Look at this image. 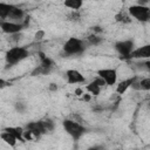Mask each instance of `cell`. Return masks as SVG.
<instances>
[{"label":"cell","mask_w":150,"mask_h":150,"mask_svg":"<svg viewBox=\"0 0 150 150\" xmlns=\"http://www.w3.org/2000/svg\"><path fill=\"white\" fill-rule=\"evenodd\" d=\"M84 89H86V91H87L88 94H90L91 96H97V95H100V93H101V87H98L94 81H91L90 83H88V84L84 87Z\"/></svg>","instance_id":"obj_15"},{"label":"cell","mask_w":150,"mask_h":150,"mask_svg":"<svg viewBox=\"0 0 150 150\" xmlns=\"http://www.w3.org/2000/svg\"><path fill=\"white\" fill-rule=\"evenodd\" d=\"M62 125H63V129L64 131L74 139V141H79L87 131V128L80 123V122H76L71 118H66L63 120L62 122Z\"/></svg>","instance_id":"obj_2"},{"label":"cell","mask_w":150,"mask_h":150,"mask_svg":"<svg viewBox=\"0 0 150 150\" xmlns=\"http://www.w3.org/2000/svg\"><path fill=\"white\" fill-rule=\"evenodd\" d=\"M50 73V68H45V67H42V66H38V67H35V69L32 71V75L33 76H35V75H47V74H49Z\"/></svg>","instance_id":"obj_20"},{"label":"cell","mask_w":150,"mask_h":150,"mask_svg":"<svg viewBox=\"0 0 150 150\" xmlns=\"http://www.w3.org/2000/svg\"><path fill=\"white\" fill-rule=\"evenodd\" d=\"M135 79H136V75H134V76H131V77H128V79H124V80L117 82V83H116V94H118V95L124 94V93L130 88V86L132 84V82L135 81Z\"/></svg>","instance_id":"obj_12"},{"label":"cell","mask_w":150,"mask_h":150,"mask_svg":"<svg viewBox=\"0 0 150 150\" xmlns=\"http://www.w3.org/2000/svg\"><path fill=\"white\" fill-rule=\"evenodd\" d=\"M93 81H94V82H95V83H96V84H97L98 87H101V88L105 86V83H104V81H103V80H102L101 77H98V76H96V77H95V79H94Z\"/></svg>","instance_id":"obj_27"},{"label":"cell","mask_w":150,"mask_h":150,"mask_svg":"<svg viewBox=\"0 0 150 150\" xmlns=\"http://www.w3.org/2000/svg\"><path fill=\"white\" fill-rule=\"evenodd\" d=\"M90 100H91V95L88 94V93H87V94L83 93V95H82V101H84V102H89Z\"/></svg>","instance_id":"obj_29"},{"label":"cell","mask_w":150,"mask_h":150,"mask_svg":"<svg viewBox=\"0 0 150 150\" xmlns=\"http://www.w3.org/2000/svg\"><path fill=\"white\" fill-rule=\"evenodd\" d=\"M14 108H15V110H16L18 112H20V114H23V112L26 111V104H25L23 102H16V103L14 104Z\"/></svg>","instance_id":"obj_24"},{"label":"cell","mask_w":150,"mask_h":150,"mask_svg":"<svg viewBox=\"0 0 150 150\" xmlns=\"http://www.w3.org/2000/svg\"><path fill=\"white\" fill-rule=\"evenodd\" d=\"M48 88H49V90H50V91H56L59 87H57V84H55V83H50Z\"/></svg>","instance_id":"obj_30"},{"label":"cell","mask_w":150,"mask_h":150,"mask_svg":"<svg viewBox=\"0 0 150 150\" xmlns=\"http://www.w3.org/2000/svg\"><path fill=\"white\" fill-rule=\"evenodd\" d=\"M12 5L11 4H5V2H0V21H4L8 18L9 11H11Z\"/></svg>","instance_id":"obj_17"},{"label":"cell","mask_w":150,"mask_h":150,"mask_svg":"<svg viewBox=\"0 0 150 150\" xmlns=\"http://www.w3.org/2000/svg\"><path fill=\"white\" fill-rule=\"evenodd\" d=\"M96 74L98 77H101L105 86H115L117 83V77H118V74H117V70L115 68H102V69H98L96 70Z\"/></svg>","instance_id":"obj_5"},{"label":"cell","mask_w":150,"mask_h":150,"mask_svg":"<svg viewBox=\"0 0 150 150\" xmlns=\"http://www.w3.org/2000/svg\"><path fill=\"white\" fill-rule=\"evenodd\" d=\"M41 122H42L43 128H45V130H46L47 132H50V131L54 130V128H55V123L53 122V120H50V118H46V120H43V121H41Z\"/></svg>","instance_id":"obj_21"},{"label":"cell","mask_w":150,"mask_h":150,"mask_svg":"<svg viewBox=\"0 0 150 150\" xmlns=\"http://www.w3.org/2000/svg\"><path fill=\"white\" fill-rule=\"evenodd\" d=\"M93 32H94V34H96V33H101V32H102V28L98 27V26H94V27H93Z\"/></svg>","instance_id":"obj_31"},{"label":"cell","mask_w":150,"mask_h":150,"mask_svg":"<svg viewBox=\"0 0 150 150\" xmlns=\"http://www.w3.org/2000/svg\"><path fill=\"white\" fill-rule=\"evenodd\" d=\"M23 28L25 27H23L22 23H15V22H12V21H8V20L0 21V29H1V32H4L5 34H8V35L19 34V33H21V30Z\"/></svg>","instance_id":"obj_7"},{"label":"cell","mask_w":150,"mask_h":150,"mask_svg":"<svg viewBox=\"0 0 150 150\" xmlns=\"http://www.w3.org/2000/svg\"><path fill=\"white\" fill-rule=\"evenodd\" d=\"M115 50L123 57V59H128L129 55L131 54V52L135 49V45L132 40H122V41H117L115 43Z\"/></svg>","instance_id":"obj_6"},{"label":"cell","mask_w":150,"mask_h":150,"mask_svg":"<svg viewBox=\"0 0 150 150\" xmlns=\"http://www.w3.org/2000/svg\"><path fill=\"white\" fill-rule=\"evenodd\" d=\"M7 19H9L8 21H12V22H15V23H22L23 20L26 19V13L20 7H18L15 5H12Z\"/></svg>","instance_id":"obj_8"},{"label":"cell","mask_w":150,"mask_h":150,"mask_svg":"<svg viewBox=\"0 0 150 150\" xmlns=\"http://www.w3.org/2000/svg\"><path fill=\"white\" fill-rule=\"evenodd\" d=\"M149 57H150V45H144L142 47L135 48L131 52V54L129 55L128 59H131V60H141V59L149 60Z\"/></svg>","instance_id":"obj_9"},{"label":"cell","mask_w":150,"mask_h":150,"mask_svg":"<svg viewBox=\"0 0 150 150\" xmlns=\"http://www.w3.org/2000/svg\"><path fill=\"white\" fill-rule=\"evenodd\" d=\"M66 77H67L68 84H77V83H84L86 82L84 75L81 71H79L77 69H68L66 71Z\"/></svg>","instance_id":"obj_10"},{"label":"cell","mask_w":150,"mask_h":150,"mask_svg":"<svg viewBox=\"0 0 150 150\" xmlns=\"http://www.w3.org/2000/svg\"><path fill=\"white\" fill-rule=\"evenodd\" d=\"M43 38H45V30H42V29L38 30V32L35 33V35H34V40H35V41H41Z\"/></svg>","instance_id":"obj_26"},{"label":"cell","mask_w":150,"mask_h":150,"mask_svg":"<svg viewBox=\"0 0 150 150\" xmlns=\"http://www.w3.org/2000/svg\"><path fill=\"white\" fill-rule=\"evenodd\" d=\"M6 84H7V81H5L2 77H0V88L1 87H5Z\"/></svg>","instance_id":"obj_33"},{"label":"cell","mask_w":150,"mask_h":150,"mask_svg":"<svg viewBox=\"0 0 150 150\" xmlns=\"http://www.w3.org/2000/svg\"><path fill=\"white\" fill-rule=\"evenodd\" d=\"M0 138L7 144V145H9V146H12V148H14L15 145H16V143H18V139L13 136V135H11V134H8V132H6V131H1V134H0Z\"/></svg>","instance_id":"obj_14"},{"label":"cell","mask_w":150,"mask_h":150,"mask_svg":"<svg viewBox=\"0 0 150 150\" xmlns=\"http://www.w3.org/2000/svg\"><path fill=\"white\" fill-rule=\"evenodd\" d=\"M102 38L101 36H98L97 34H91V35H89L88 38H87V42L90 45V46H97V45H100L101 42H102Z\"/></svg>","instance_id":"obj_19"},{"label":"cell","mask_w":150,"mask_h":150,"mask_svg":"<svg viewBox=\"0 0 150 150\" xmlns=\"http://www.w3.org/2000/svg\"><path fill=\"white\" fill-rule=\"evenodd\" d=\"M68 19L71 20V21H79L80 20V13H79V11H71L68 14Z\"/></svg>","instance_id":"obj_25"},{"label":"cell","mask_w":150,"mask_h":150,"mask_svg":"<svg viewBox=\"0 0 150 150\" xmlns=\"http://www.w3.org/2000/svg\"><path fill=\"white\" fill-rule=\"evenodd\" d=\"M64 7L71 9V11H79L82 6H83V1L81 0H66L63 2Z\"/></svg>","instance_id":"obj_16"},{"label":"cell","mask_w":150,"mask_h":150,"mask_svg":"<svg viewBox=\"0 0 150 150\" xmlns=\"http://www.w3.org/2000/svg\"><path fill=\"white\" fill-rule=\"evenodd\" d=\"M139 87H141V90L148 91L150 89V77L139 79Z\"/></svg>","instance_id":"obj_22"},{"label":"cell","mask_w":150,"mask_h":150,"mask_svg":"<svg viewBox=\"0 0 150 150\" xmlns=\"http://www.w3.org/2000/svg\"><path fill=\"white\" fill-rule=\"evenodd\" d=\"M87 150H104V146L100 145V144H95V145H91L90 148H88Z\"/></svg>","instance_id":"obj_28"},{"label":"cell","mask_w":150,"mask_h":150,"mask_svg":"<svg viewBox=\"0 0 150 150\" xmlns=\"http://www.w3.org/2000/svg\"><path fill=\"white\" fill-rule=\"evenodd\" d=\"M62 49H63V53L68 56L80 55L84 50V42L81 39H77V38H69L64 42Z\"/></svg>","instance_id":"obj_3"},{"label":"cell","mask_w":150,"mask_h":150,"mask_svg":"<svg viewBox=\"0 0 150 150\" xmlns=\"http://www.w3.org/2000/svg\"><path fill=\"white\" fill-rule=\"evenodd\" d=\"M25 130L30 131L32 135L34 136V138H40L43 134H47V131L45 130L43 124H42L41 121H39V122H29V123L26 125Z\"/></svg>","instance_id":"obj_11"},{"label":"cell","mask_w":150,"mask_h":150,"mask_svg":"<svg viewBox=\"0 0 150 150\" xmlns=\"http://www.w3.org/2000/svg\"><path fill=\"white\" fill-rule=\"evenodd\" d=\"M75 95H76V96H81V95H83V90H82L81 88L75 89Z\"/></svg>","instance_id":"obj_32"},{"label":"cell","mask_w":150,"mask_h":150,"mask_svg":"<svg viewBox=\"0 0 150 150\" xmlns=\"http://www.w3.org/2000/svg\"><path fill=\"white\" fill-rule=\"evenodd\" d=\"M40 66H42V67H45V68H53V66H54V61L50 59V57H48V56H46L43 60H41L40 61Z\"/></svg>","instance_id":"obj_23"},{"label":"cell","mask_w":150,"mask_h":150,"mask_svg":"<svg viewBox=\"0 0 150 150\" xmlns=\"http://www.w3.org/2000/svg\"><path fill=\"white\" fill-rule=\"evenodd\" d=\"M115 20L117 22H121V23H129V22H131V18L129 16V14L125 13V12H123V11L118 12L115 15Z\"/></svg>","instance_id":"obj_18"},{"label":"cell","mask_w":150,"mask_h":150,"mask_svg":"<svg viewBox=\"0 0 150 150\" xmlns=\"http://www.w3.org/2000/svg\"><path fill=\"white\" fill-rule=\"evenodd\" d=\"M2 130L8 132V134H11V135H13L18 141L25 142L23 138H22V134H23V130H25L23 128H21V127H6Z\"/></svg>","instance_id":"obj_13"},{"label":"cell","mask_w":150,"mask_h":150,"mask_svg":"<svg viewBox=\"0 0 150 150\" xmlns=\"http://www.w3.org/2000/svg\"><path fill=\"white\" fill-rule=\"evenodd\" d=\"M29 55H30V53L26 47L14 46L5 53V61H6L7 66L11 67V66H15V64L20 63L21 61L26 60Z\"/></svg>","instance_id":"obj_1"},{"label":"cell","mask_w":150,"mask_h":150,"mask_svg":"<svg viewBox=\"0 0 150 150\" xmlns=\"http://www.w3.org/2000/svg\"><path fill=\"white\" fill-rule=\"evenodd\" d=\"M128 14L130 18H135L137 21L146 22L150 19V8L149 6H139L135 4L128 8Z\"/></svg>","instance_id":"obj_4"}]
</instances>
